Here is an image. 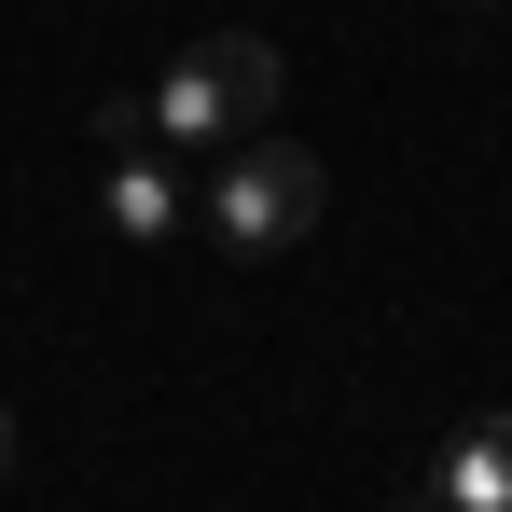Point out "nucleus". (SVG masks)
Masks as SVG:
<instances>
[{"instance_id":"obj_1","label":"nucleus","mask_w":512,"mask_h":512,"mask_svg":"<svg viewBox=\"0 0 512 512\" xmlns=\"http://www.w3.org/2000/svg\"><path fill=\"white\" fill-rule=\"evenodd\" d=\"M319 222H333V167H319V153H291V139H263V125L222 153V167H208V236H222L236 263L305 250Z\"/></svg>"},{"instance_id":"obj_2","label":"nucleus","mask_w":512,"mask_h":512,"mask_svg":"<svg viewBox=\"0 0 512 512\" xmlns=\"http://www.w3.org/2000/svg\"><path fill=\"white\" fill-rule=\"evenodd\" d=\"M97 222H111L125 250H167L180 222H194V194L167 180V153H111V167H97Z\"/></svg>"},{"instance_id":"obj_3","label":"nucleus","mask_w":512,"mask_h":512,"mask_svg":"<svg viewBox=\"0 0 512 512\" xmlns=\"http://www.w3.org/2000/svg\"><path fill=\"white\" fill-rule=\"evenodd\" d=\"M429 512H512V416H471L429 457Z\"/></svg>"},{"instance_id":"obj_4","label":"nucleus","mask_w":512,"mask_h":512,"mask_svg":"<svg viewBox=\"0 0 512 512\" xmlns=\"http://www.w3.org/2000/svg\"><path fill=\"white\" fill-rule=\"evenodd\" d=\"M0 471H14V416H0Z\"/></svg>"}]
</instances>
